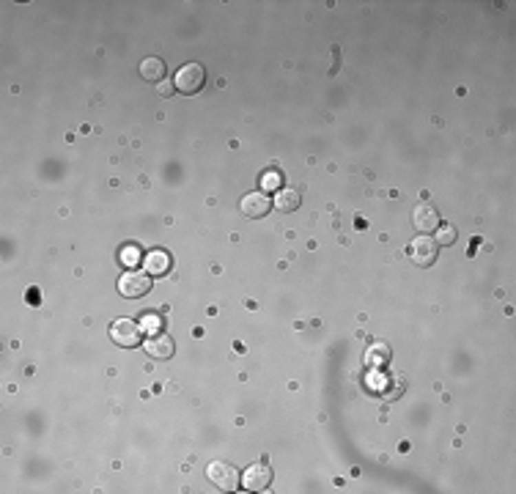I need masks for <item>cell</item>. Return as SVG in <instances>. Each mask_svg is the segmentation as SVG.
I'll list each match as a JSON object with an SVG mask.
<instances>
[{"mask_svg":"<svg viewBox=\"0 0 516 494\" xmlns=\"http://www.w3.org/2000/svg\"><path fill=\"white\" fill-rule=\"evenodd\" d=\"M146 352H149V357H154V360H168V357L173 354V338L165 335V332H157L154 338H149Z\"/></svg>","mask_w":516,"mask_h":494,"instance_id":"cell-9","label":"cell"},{"mask_svg":"<svg viewBox=\"0 0 516 494\" xmlns=\"http://www.w3.org/2000/svg\"><path fill=\"white\" fill-rule=\"evenodd\" d=\"M206 475H209V481L220 489V492H237V486H239V473H237V467H231V464H226V462H212L209 467H206Z\"/></svg>","mask_w":516,"mask_h":494,"instance_id":"cell-2","label":"cell"},{"mask_svg":"<svg viewBox=\"0 0 516 494\" xmlns=\"http://www.w3.org/2000/svg\"><path fill=\"white\" fill-rule=\"evenodd\" d=\"M434 242L437 245H453L456 242V226H440Z\"/></svg>","mask_w":516,"mask_h":494,"instance_id":"cell-14","label":"cell"},{"mask_svg":"<svg viewBox=\"0 0 516 494\" xmlns=\"http://www.w3.org/2000/svg\"><path fill=\"white\" fill-rule=\"evenodd\" d=\"M261 184H264V190H280V176L272 171V173H266V176H264V182H261Z\"/></svg>","mask_w":516,"mask_h":494,"instance_id":"cell-16","label":"cell"},{"mask_svg":"<svg viewBox=\"0 0 516 494\" xmlns=\"http://www.w3.org/2000/svg\"><path fill=\"white\" fill-rule=\"evenodd\" d=\"M269 484H272V470L266 464H253L242 475V486L248 492H264V489H269Z\"/></svg>","mask_w":516,"mask_h":494,"instance_id":"cell-6","label":"cell"},{"mask_svg":"<svg viewBox=\"0 0 516 494\" xmlns=\"http://www.w3.org/2000/svg\"><path fill=\"white\" fill-rule=\"evenodd\" d=\"M437 253H440V245L434 239H429L426 234L418 237V239H412V245H409V258L418 266H431L437 261Z\"/></svg>","mask_w":516,"mask_h":494,"instance_id":"cell-5","label":"cell"},{"mask_svg":"<svg viewBox=\"0 0 516 494\" xmlns=\"http://www.w3.org/2000/svg\"><path fill=\"white\" fill-rule=\"evenodd\" d=\"M110 338L116 346L135 349V346H140V327L132 319H116L110 324Z\"/></svg>","mask_w":516,"mask_h":494,"instance_id":"cell-4","label":"cell"},{"mask_svg":"<svg viewBox=\"0 0 516 494\" xmlns=\"http://www.w3.org/2000/svg\"><path fill=\"white\" fill-rule=\"evenodd\" d=\"M160 324H162V321H160V316H149V313L143 316V330H149V332H154V335H157V332H160Z\"/></svg>","mask_w":516,"mask_h":494,"instance_id":"cell-15","label":"cell"},{"mask_svg":"<svg viewBox=\"0 0 516 494\" xmlns=\"http://www.w3.org/2000/svg\"><path fill=\"white\" fill-rule=\"evenodd\" d=\"M272 206L275 209H280V212H297L299 209V190H294V187H280L277 190V195H275V201H272Z\"/></svg>","mask_w":516,"mask_h":494,"instance_id":"cell-11","label":"cell"},{"mask_svg":"<svg viewBox=\"0 0 516 494\" xmlns=\"http://www.w3.org/2000/svg\"><path fill=\"white\" fill-rule=\"evenodd\" d=\"M204 83H206V69L201 66V63H184L179 72H176V80H173V85H176V91H182V94H198L201 88H204Z\"/></svg>","mask_w":516,"mask_h":494,"instance_id":"cell-1","label":"cell"},{"mask_svg":"<svg viewBox=\"0 0 516 494\" xmlns=\"http://www.w3.org/2000/svg\"><path fill=\"white\" fill-rule=\"evenodd\" d=\"M149 288H151V275H149V272H140V269H129V272H124L121 280H118V291H121L124 297H129V299L143 297Z\"/></svg>","mask_w":516,"mask_h":494,"instance_id":"cell-3","label":"cell"},{"mask_svg":"<svg viewBox=\"0 0 516 494\" xmlns=\"http://www.w3.org/2000/svg\"><path fill=\"white\" fill-rule=\"evenodd\" d=\"M269 209H272V201H269L264 193H250V195L242 198V215H245V217L258 220V217H264Z\"/></svg>","mask_w":516,"mask_h":494,"instance_id":"cell-8","label":"cell"},{"mask_svg":"<svg viewBox=\"0 0 516 494\" xmlns=\"http://www.w3.org/2000/svg\"><path fill=\"white\" fill-rule=\"evenodd\" d=\"M118 258H121V264L124 266H138V261H140V250L135 245H127V247H121V253H118Z\"/></svg>","mask_w":516,"mask_h":494,"instance_id":"cell-13","label":"cell"},{"mask_svg":"<svg viewBox=\"0 0 516 494\" xmlns=\"http://www.w3.org/2000/svg\"><path fill=\"white\" fill-rule=\"evenodd\" d=\"M173 91H176V85H171V83H165V80L157 85V94H160V96H165V99H168V96H173Z\"/></svg>","mask_w":516,"mask_h":494,"instance_id":"cell-17","label":"cell"},{"mask_svg":"<svg viewBox=\"0 0 516 494\" xmlns=\"http://www.w3.org/2000/svg\"><path fill=\"white\" fill-rule=\"evenodd\" d=\"M140 77L149 80V83H162V77H165V61L162 58H146L140 63Z\"/></svg>","mask_w":516,"mask_h":494,"instance_id":"cell-12","label":"cell"},{"mask_svg":"<svg viewBox=\"0 0 516 494\" xmlns=\"http://www.w3.org/2000/svg\"><path fill=\"white\" fill-rule=\"evenodd\" d=\"M143 266L149 269L151 277L165 275V272L171 269V255H168L165 250H149V253L143 255Z\"/></svg>","mask_w":516,"mask_h":494,"instance_id":"cell-10","label":"cell"},{"mask_svg":"<svg viewBox=\"0 0 516 494\" xmlns=\"http://www.w3.org/2000/svg\"><path fill=\"white\" fill-rule=\"evenodd\" d=\"M412 226H415L420 234H429V231H437L442 223H440V215H437V209H434L431 204H420V206H415V212H412Z\"/></svg>","mask_w":516,"mask_h":494,"instance_id":"cell-7","label":"cell"}]
</instances>
